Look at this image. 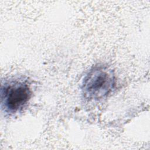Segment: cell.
Listing matches in <instances>:
<instances>
[{
    "instance_id": "obj_1",
    "label": "cell",
    "mask_w": 150,
    "mask_h": 150,
    "mask_svg": "<svg viewBox=\"0 0 150 150\" xmlns=\"http://www.w3.org/2000/svg\"><path fill=\"white\" fill-rule=\"evenodd\" d=\"M115 84L112 70L106 66H96L86 74L83 80L82 94L86 100H98L107 96Z\"/></svg>"
},
{
    "instance_id": "obj_2",
    "label": "cell",
    "mask_w": 150,
    "mask_h": 150,
    "mask_svg": "<svg viewBox=\"0 0 150 150\" xmlns=\"http://www.w3.org/2000/svg\"><path fill=\"white\" fill-rule=\"evenodd\" d=\"M31 91L28 83L22 80H12L1 87V103L5 112L15 113L28 103Z\"/></svg>"
}]
</instances>
